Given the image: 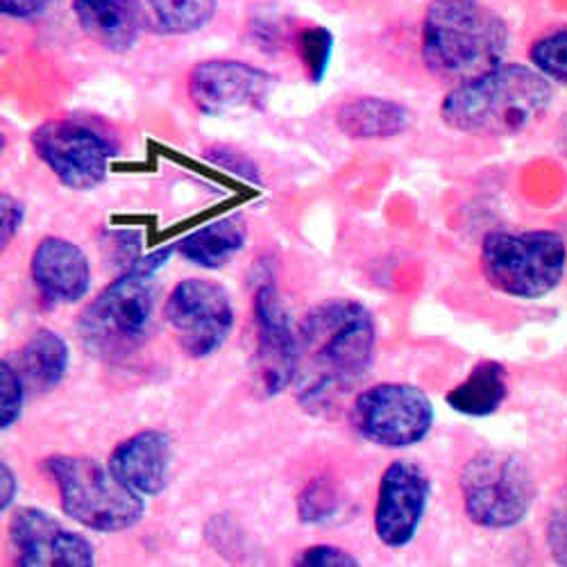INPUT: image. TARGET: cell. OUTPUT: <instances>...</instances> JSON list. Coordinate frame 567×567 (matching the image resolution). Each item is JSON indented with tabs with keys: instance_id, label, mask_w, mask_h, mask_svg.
<instances>
[{
	"instance_id": "obj_19",
	"label": "cell",
	"mask_w": 567,
	"mask_h": 567,
	"mask_svg": "<svg viewBox=\"0 0 567 567\" xmlns=\"http://www.w3.org/2000/svg\"><path fill=\"white\" fill-rule=\"evenodd\" d=\"M248 225L241 216H225L214 220L177 244V252L194 266L216 270L231 261L246 246Z\"/></svg>"
},
{
	"instance_id": "obj_11",
	"label": "cell",
	"mask_w": 567,
	"mask_h": 567,
	"mask_svg": "<svg viewBox=\"0 0 567 567\" xmlns=\"http://www.w3.org/2000/svg\"><path fill=\"white\" fill-rule=\"evenodd\" d=\"M275 86L264 69L234 60L200 62L188 73V99L207 116H225L241 110H261Z\"/></svg>"
},
{
	"instance_id": "obj_27",
	"label": "cell",
	"mask_w": 567,
	"mask_h": 567,
	"mask_svg": "<svg viewBox=\"0 0 567 567\" xmlns=\"http://www.w3.org/2000/svg\"><path fill=\"white\" fill-rule=\"evenodd\" d=\"M300 567H357L359 558H354L348 549L334 545H313L300 551L296 558Z\"/></svg>"
},
{
	"instance_id": "obj_31",
	"label": "cell",
	"mask_w": 567,
	"mask_h": 567,
	"mask_svg": "<svg viewBox=\"0 0 567 567\" xmlns=\"http://www.w3.org/2000/svg\"><path fill=\"white\" fill-rule=\"evenodd\" d=\"M19 493V477L17 472L3 461L0 463V508L8 511Z\"/></svg>"
},
{
	"instance_id": "obj_17",
	"label": "cell",
	"mask_w": 567,
	"mask_h": 567,
	"mask_svg": "<svg viewBox=\"0 0 567 567\" xmlns=\"http://www.w3.org/2000/svg\"><path fill=\"white\" fill-rule=\"evenodd\" d=\"M80 28L112 53H127L141 30H146V10L138 0H73Z\"/></svg>"
},
{
	"instance_id": "obj_32",
	"label": "cell",
	"mask_w": 567,
	"mask_h": 567,
	"mask_svg": "<svg viewBox=\"0 0 567 567\" xmlns=\"http://www.w3.org/2000/svg\"><path fill=\"white\" fill-rule=\"evenodd\" d=\"M45 0H0V10L12 19H32L43 10Z\"/></svg>"
},
{
	"instance_id": "obj_2",
	"label": "cell",
	"mask_w": 567,
	"mask_h": 567,
	"mask_svg": "<svg viewBox=\"0 0 567 567\" xmlns=\"http://www.w3.org/2000/svg\"><path fill=\"white\" fill-rule=\"evenodd\" d=\"M554 101L551 80L536 66L499 64L456 84L441 105L447 127L472 136H513L536 125Z\"/></svg>"
},
{
	"instance_id": "obj_21",
	"label": "cell",
	"mask_w": 567,
	"mask_h": 567,
	"mask_svg": "<svg viewBox=\"0 0 567 567\" xmlns=\"http://www.w3.org/2000/svg\"><path fill=\"white\" fill-rule=\"evenodd\" d=\"M337 123L352 138H391L409 127L411 114L395 101L363 96L341 105Z\"/></svg>"
},
{
	"instance_id": "obj_20",
	"label": "cell",
	"mask_w": 567,
	"mask_h": 567,
	"mask_svg": "<svg viewBox=\"0 0 567 567\" xmlns=\"http://www.w3.org/2000/svg\"><path fill=\"white\" fill-rule=\"evenodd\" d=\"M508 398V372L499 361H480L461 384H456L445 402L461 415H493Z\"/></svg>"
},
{
	"instance_id": "obj_18",
	"label": "cell",
	"mask_w": 567,
	"mask_h": 567,
	"mask_svg": "<svg viewBox=\"0 0 567 567\" xmlns=\"http://www.w3.org/2000/svg\"><path fill=\"white\" fill-rule=\"evenodd\" d=\"M12 363L21 374L28 398H39L62 384L71 363V352L66 341L53 329H37Z\"/></svg>"
},
{
	"instance_id": "obj_28",
	"label": "cell",
	"mask_w": 567,
	"mask_h": 567,
	"mask_svg": "<svg viewBox=\"0 0 567 567\" xmlns=\"http://www.w3.org/2000/svg\"><path fill=\"white\" fill-rule=\"evenodd\" d=\"M23 220H25V205L14 196L3 194V198H0V244H3V250L12 244Z\"/></svg>"
},
{
	"instance_id": "obj_26",
	"label": "cell",
	"mask_w": 567,
	"mask_h": 567,
	"mask_svg": "<svg viewBox=\"0 0 567 567\" xmlns=\"http://www.w3.org/2000/svg\"><path fill=\"white\" fill-rule=\"evenodd\" d=\"M28 400L25 384L10 359L0 363V427L10 430L21 420L23 404Z\"/></svg>"
},
{
	"instance_id": "obj_30",
	"label": "cell",
	"mask_w": 567,
	"mask_h": 567,
	"mask_svg": "<svg viewBox=\"0 0 567 567\" xmlns=\"http://www.w3.org/2000/svg\"><path fill=\"white\" fill-rule=\"evenodd\" d=\"M547 543L556 563L567 565V506L554 511L547 525Z\"/></svg>"
},
{
	"instance_id": "obj_3",
	"label": "cell",
	"mask_w": 567,
	"mask_h": 567,
	"mask_svg": "<svg viewBox=\"0 0 567 567\" xmlns=\"http://www.w3.org/2000/svg\"><path fill=\"white\" fill-rule=\"evenodd\" d=\"M508 49V25L482 0H434L422 23V62L443 80L463 84L497 69Z\"/></svg>"
},
{
	"instance_id": "obj_5",
	"label": "cell",
	"mask_w": 567,
	"mask_h": 567,
	"mask_svg": "<svg viewBox=\"0 0 567 567\" xmlns=\"http://www.w3.org/2000/svg\"><path fill=\"white\" fill-rule=\"evenodd\" d=\"M43 470L60 491L64 513L91 532L121 534L146 515L144 497L130 491L110 465L89 456L55 454L43 461Z\"/></svg>"
},
{
	"instance_id": "obj_23",
	"label": "cell",
	"mask_w": 567,
	"mask_h": 567,
	"mask_svg": "<svg viewBox=\"0 0 567 567\" xmlns=\"http://www.w3.org/2000/svg\"><path fill=\"white\" fill-rule=\"evenodd\" d=\"M296 49L302 60V66L313 84H320L327 75L329 62H332L334 53V37L327 28L311 25L302 30L296 39Z\"/></svg>"
},
{
	"instance_id": "obj_14",
	"label": "cell",
	"mask_w": 567,
	"mask_h": 567,
	"mask_svg": "<svg viewBox=\"0 0 567 567\" xmlns=\"http://www.w3.org/2000/svg\"><path fill=\"white\" fill-rule=\"evenodd\" d=\"M10 536L21 567H86L96 563L93 545L66 529L41 508H19L10 519Z\"/></svg>"
},
{
	"instance_id": "obj_15",
	"label": "cell",
	"mask_w": 567,
	"mask_h": 567,
	"mask_svg": "<svg viewBox=\"0 0 567 567\" xmlns=\"http://www.w3.org/2000/svg\"><path fill=\"white\" fill-rule=\"evenodd\" d=\"M171 463L173 441L159 430H146L125 439L107 461L114 475L141 497H155L168 488Z\"/></svg>"
},
{
	"instance_id": "obj_13",
	"label": "cell",
	"mask_w": 567,
	"mask_h": 567,
	"mask_svg": "<svg viewBox=\"0 0 567 567\" xmlns=\"http://www.w3.org/2000/svg\"><path fill=\"white\" fill-rule=\"evenodd\" d=\"M252 313L257 329V382L259 389L272 398L293 386L298 332H293L291 313L275 284H264L257 289Z\"/></svg>"
},
{
	"instance_id": "obj_4",
	"label": "cell",
	"mask_w": 567,
	"mask_h": 567,
	"mask_svg": "<svg viewBox=\"0 0 567 567\" xmlns=\"http://www.w3.org/2000/svg\"><path fill=\"white\" fill-rule=\"evenodd\" d=\"M177 246L136 259L93 298L78 320L82 346L99 359L123 361L144 346L155 313V275Z\"/></svg>"
},
{
	"instance_id": "obj_10",
	"label": "cell",
	"mask_w": 567,
	"mask_h": 567,
	"mask_svg": "<svg viewBox=\"0 0 567 567\" xmlns=\"http://www.w3.org/2000/svg\"><path fill=\"white\" fill-rule=\"evenodd\" d=\"M164 316L173 327L177 346L194 359L218 352L234 329L229 293L209 279H184L171 291Z\"/></svg>"
},
{
	"instance_id": "obj_6",
	"label": "cell",
	"mask_w": 567,
	"mask_h": 567,
	"mask_svg": "<svg viewBox=\"0 0 567 567\" xmlns=\"http://www.w3.org/2000/svg\"><path fill=\"white\" fill-rule=\"evenodd\" d=\"M458 488L470 523L491 532L525 523L538 495L527 458L506 450H484L472 456L461 470Z\"/></svg>"
},
{
	"instance_id": "obj_8",
	"label": "cell",
	"mask_w": 567,
	"mask_h": 567,
	"mask_svg": "<svg viewBox=\"0 0 567 567\" xmlns=\"http://www.w3.org/2000/svg\"><path fill=\"white\" fill-rule=\"evenodd\" d=\"M434 404L422 389L402 382H384L361 391L352 406L357 432L380 447H411L430 436Z\"/></svg>"
},
{
	"instance_id": "obj_12",
	"label": "cell",
	"mask_w": 567,
	"mask_h": 567,
	"mask_svg": "<svg viewBox=\"0 0 567 567\" xmlns=\"http://www.w3.org/2000/svg\"><path fill=\"white\" fill-rule=\"evenodd\" d=\"M432 482L417 463L393 461L380 480L374 504V534L386 547H406L422 525Z\"/></svg>"
},
{
	"instance_id": "obj_16",
	"label": "cell",
	"mask_w": 567,
	"mask_h": 567,
	"mask_svg": "<svg viewBox=\"0 0 567 567\" xmlns=\"http://www.w3.org/2000/svg\"><path fill=\"white\" fill-rule=\"evenodd\" d=\"M30 275L39 293L55 305L80 302L91 287L86 255L60 236L43 239L30 259Z\"/></svg>"
},
{
	"instance_id": "obj_1",
	"label": "cell",
	"mask_w": 567,
	"mask_h": 567,
	"mask_svg": "<svg viewBox=\"0 0 567 567\" xmlns=\"http://www.w3.org/2000/svg\"><path fill=\"white\" fill-rule=\"evenodd\" d=\"M377 327L357 300L334 298L313 307L298 327L293 391L309 413L327 415L352 395L374 363Z\"/></svg>"
},
{
	"instance_id": "obj_22",
	"label": "cell",
	"mask_w": 567,
	"mask_h": 567,
	"mask_svg": "<svg viewBox=\"0 0 567 567\" xmlns=\"http://www.w3.org/2000/svg\"><path fill=\"white\" fill-rule=\"evenodd\" d=\"M216 0H146V28L157 34H192L216 14Z\"/></svg>"
},
{
	"instance_id": "obj_9",
	"label": "cell",
	"mask_w": 567,
	"mask_h": 567,
	"mask_svg": "<svg viewBox=\"0 0 567 567\" xmlns=\"http://www.w3.org/2000/svg\"><path fill=\"white\" fill-rule=\"evenodd\" d=\"M32 148L53 175L75 192L101 186L116 155V146L105 132L78 118H55L39 125L32 132Z\"/></svg>"
},
{
	"instance_id": "obj_29",
	"label": "cell",
	"mask_w": 567,
	"mask_h": 567,
	"mask_svg": "<svg viewBox=\"0 0 567 567\" xmlns=\"http://www.w3.org/2000/svg\"><path fill=\"white\" fill-rule=\"evenodd\" d=\"M207 157H209L214 164L227 168L229 173L241 175V177H246V179H250V182H259V171H257L255 162L248 159V157H246L244 153H239V151L212 148V151H207Z\"/></svg>"
},
{
	"instance_id": "obj_25",
	"label": "cell",
	"mask_w": 567,
	"mask_h": 567,
	"mask_svg": "<svg viewBox=\"0 0 567 567\" xmlns=\"http://www.w3.org/2000/svg\"><path fill=\"white\" fill-rule=\"evenodd\" d=\"M529 58L547 80L567 89V28L540 37L532 45Z\"/></svg>"
},
{
	"instance_id": "obj_33",
	"label": "cell",
	"mask_w": 567,
	"mask_h": 567,
	"mask_svg": "<svg viewBox=\"0 0 567 567\" xmlns=\"http://www.w3.org/2000/svg\"><path fill=\"white\" fill-rule=\"evenodd\" d=\"M558 144H560V153L567 157V116L560 121V138H558Z\"/></svg>"
},
{
	"instance_id": "obj_7",
	"label": "cell",
	"mask_w": 567,
	"mask_h": 567,
	"mask_svg": "<svg viewBox=\"0 0 567 567\" xmlns=\"http://www.w3.org/2000/svg\"><path fill=\"white\" fill-rule=\"evenodd\" d=\"M482 270L493 289L519 300L549 296L565 277L567 244L558 231H491L482 244Z\"/></svg>"
},
{
	"instance_id": "obj_24",
	"label": "cell",
	"mask_w": 567,
	"mask_h": 567,
	"mask_svg": "<svg viewBox=\"0 0 567 567\" xmlns=\"http://www.w3.org/2000/svg\"><path fill=\"white\" fill-rule=\"evenodd\" d=\"M341 506V497L332 480L316 477L311 480L298 497V515L305 525H320L324 519L334 517Z\"/></svg>"
}]
</instances>
